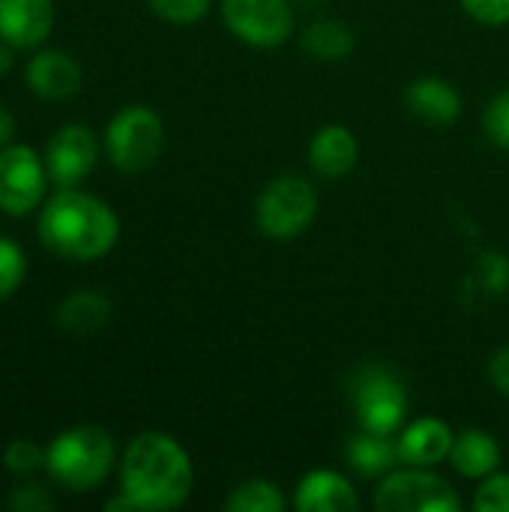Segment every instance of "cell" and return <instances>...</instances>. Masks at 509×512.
<instances>
[{
  "label": "cell",
  "instance_id": "obj_30",
  "mask_svg": "<svg viewBox=\"0 0 509 512\" xmlns=\"http://www.w3.org/2000/svg\"><path fill=\"white\" fill-rule=\"evenodd\" d=\"M489 378H492L495 390L509 399V345L507 348H501V351L492 357V363H489Z\"/></svg>",
  "mask_w": 509,
  "mask_h": 512
},
{
  "label": "cell",
  "instance_id": "obj_16",
  "mask_svg": "<svg viewBox=\"0 0 509 512\" xmlns=\"http://www.w3.org/2000/svg\"><path fill=\"white\" fill-rule=\"evenodd\" d=\"M294 507L300 512H354L360 507V498L342 474L318 468L300 480Z\"/></svg>",
  "mask_w": 509,
  "mask_h": 512
},
{
  "label": "cell",
  "instance_id": "obj_9",
  "mask_svg": "<svg viewBox=\"0 0 509 512\" xmlns=\"http://www.w3.org/2000/svg\"><path fill=\"white\" fill-rule=\"evenodd\" d=\"M222 18L252 48H276L294 30L291 0H222Z\"/></svg>",
  "mask_w": 509,
  "mask_h": 512
},
{
  "label": "cell",
  "instance_id": "obj_24",
  "mask_svg": "<svg viewBox=\"0 0 509 512\" xmlns=\"http://www.w3.org/2000/svg\"><path fill=\"white\" fill-rule=\"evenodd\" d=\"M3 465H6L9 474L27 477V474L39 471L45 465V450L39 444H33L30 438H15L3 450Z\"/></svg>",
  "mask_w": 509,
  "mask_h": 512
},
{
  "label": "cell",
  "instance_id": "obj_8",
  "mask_svg": "<svg viewBox=\"0 0 509 512\" xmlns=\"http://www.w3.org/2000/svg\"><path fill=\"white\" fill-rule=\"evenodd\" d=\"M48 186V171L30 144H9L0 150V210L9 216L33 213Z\"/></svg>",
  "mask_w": 509,
  "mask_h": 512
},
{
  "label": "cell",
  "instance_id": "obj_18",
  "mask_svg": "<svg viewBox=\"0 0 509 512\" xmlns=\"http://www.w3.org/2000/svg\"><path fill=\"white\" fill-rule=\"evenodd\" d=\"M345 456H348V465L366 480H378L402 462L399 447L390 435H378V432H366V429H360L348 441Z\"/></svg>",
  "mask_w": 509,
  "mask_h": 512
},
{
  "label": "cell",
  "instance_id": "obj_12",
  "mask_svg": "<svg viewBox=\"0 0 509 512\" xmlns=\"http://www.w3.org/2000/svg\"><path fill=\"white\" fill-rule=\"evenodd\" d=\"M54 27V0H0V42L15 51L36 48Z\"/></svg>",
  "mask_w": 509,
  "mask_h": 512
},
{
  "label": "cell",
  "instance_id": "obj_25",
  "mask_svg": "<svg viewBox=\"0 0 509 512\" xmlns=\"http://www.w3.org/2000/svg\"><path fill=\"white\" fill-rule=\"evenodd\" d=\"M483 132L501 150H509V90H501L483 111Z\"/></svg>",
  "mask_w": 509,
  "mask_h": 512
},
{
  "label": "cell",
  "instance_id": "obj_7",
  "mask_svg": "<svg viewBox=\"0 0 509 512\" xmlns=\"http://www.w3.org/2000/svg\"><path fill=\"white\" fill-rule=\"evenodd\" d=\"M375 510L381 512H456L462 510L459 492L429 468H402L381 477L375 489Z\"/></svg>",
  "mask_w": 509,
  "mask_h": 512
},
{
  "label": "cell",
  "instance_id": "obj_13",
  "mask_svg": "<svg viewBox=\"0 0 509 512\" xmlns=\"http://www.w3.org/2000/svg\"><path fill=\"white\" fill-rule=\"evenodd\" d=\"M405 105L408 111L426 123V126H435V129H447L459 120L462 114V96L459 90L444 81V78H417L405 87Z\"/></svg>",
  "mask_w": 509,
  "mask_h": 512
},
{
  "label": "cell",
  "instance_id": "obj_10",
  "mask_svg": "<svg viewBox=\"0 0 509 512\" xmlns=\"http://www.w3.org/2000/svg\"><path fill=\"white\" fill-rule=\"evenodd\" d=\"M96 159H99V141L84 123L60 126L45 147L48 180L60 189L78 186L93 171Z\"/></svg>",
  "mask_w": 509,
  "mask_h": 512
},
{
  "label": "cell",
  "instance_id": "obj_2",
  "mask_svg": "<svg viewBox=\"0 0 509 512\" xmlns=\"http://www.w3.org/2000/svg\"><path fill=\"white\" fill-rule=\"evenodd\" d=\"M36 231L48 252L69 261H96L114 249L120 222L102 198L72 186L42 204Z\"/></svg>",
  "mask_w": 509,
  "mask_h": 512
},
{
  "label": "cell",
  "instance_id": "obj_14",
  "mask_svg": "<svg viewBox=\"0 0 509 512\" xmlns=\"http://www.w3.org/2000/svg\"><path fill=\"white\" fill-rule=\"evenodd\" d=\"M360 159L357 135L342 123H327L309 141V165L324 180H342Z\"/></svg>",
  "mask_w": 509,
  "mask_h": 512
},
{
  "label": "cell",
  "instance_id": "obj_32",
  "mask_svg": "<svg viewBox=\"0 0 509 512\" xmlns=\"http://www.w3.org/2000/svg\"><path fill=\"white\" fill-rule=\"evenodd\" d=\"M12 66H15V48H12V45H6V42H0V78H3V75H9V72H12Z\"/></svg>",
  "mask_w": 509,
  "mask_h": 512
},
{
  "label": "cell",
  "instance_id": "obj_3",
  "mask_svg": "<svg viewBox=\"0 0 509 512\" xmlns=\"http://www.w3.org/2000/svg\"><path fill=\"white\" fill-rule=\"evenodd\" d=\"M114 465V441L99 426L60 432L45 450L48 477L66 492H90L105 483Z\"/></svg>",
  "mask_w": 509,
  "mask_h": 512
},
{
  "label": "cell",
  "instance_id": "obj_29",
  "mask_svg": "<svg viewBox=\"0 0 509 512\" xmlns=\"http://www.w3.org/2000/svg\"><path fill=\"white\" fill-rule=\"evenodd\" d=\"M465 6V12L489 27L507 24L509 21V0H459Z\"/></svg>",
  "mask_w": 509,
  "mask_h": 512
},
{
  "label": "cell",
  "instance_id": "obj_1",
  "mask_svg": "<svg viewBox=\"0 0 509 512\" xmlns=\"http://www.w3.org/2000/svg\"><path fill=\"white\" fill-rule=\"evenodd\" d=\"M195 486L189 453L165 432H141L129 441L120 465V492L144 512L186 504Z\"/></svg>",
  "mask_w": 509,
  "mask_h": 512
},
{
  "label": "cell",
  "instance_id": "obj_19",
  "mask_svg": "<svg viewBox=\"0 0 509 512\" xmlns=\"http://www.w3.org/2000/svg\"><path fill=\"white\" fill-rule=\"evenodd\" d=\"M111 312L114 306L102 291L81 288L63 297V303L57 306V324L69 333H93L111 321Z\"/></svg>",
  "mask_w": 509,
  "mask_h": 512
},
{
  "label": "cell",
  "instance_id": "obj_31",
  "mask_svg": "<svg viewBox=\"0 0 509 512\" xmlns=\"http://www.w3.org/2000/svg\"><path fill=\"white\" fill-rule=\"evenodd\" d=\"M12 135H15V117L0 105V150L12 144Z\"/></svg>",
  "mask_w": 509,
  "mask_h": 512
},
{
  "label": "cell",
  "instance_id": "obj_33",
  "mask_svg": "<svg viewBox=\"0 0 509 512\" xmlns=\"http://www.w3.org/2000/svg\"><path fill=\"white\" fill-rule=\"evenodd\" d=\"M300 6H306V9H324L330 0H297Z\"/></svg>",
  "mask_w": 509,
  "mask_h": 512
},
{
  "label": "cell",
  "instance_id": "obj_26",
  "mask_svg": "<svg viewBox=\"0 0 509 512\" xmlns=\"http://www.w3.org/2000/svg\"><path fill=\"white\" fill-rule=\"evenodd\" d=\"M477 512H509V474H489L474 492Z\"/></svg>",
  "mask_w": 509,
  "mask_h": 512
},
{
  "label": "cell",
  "instance_id": "obj_27",
  "mask_svg": "<svg viewBox=\"0 0 509 512\" xmlns=\"http://www.w3.org/2000/svg\"><path fill=\"white\" fill-rule=\"evenodd\" d=\"M150 9L171 21V24H192V21H201L210 9V0H147Z\"/></svg>",
  "mask_w": 509,
  "mask_h": 512
},
{
  "label": "cell",
  "instance_id": "obj_11",
  "mask_svg": "<svg viewBox=\"0 0 509 512\" xmlns=\"http://www.w3.org/2000/svg\"><path fill=\"white\" fill-rule=\"evenodd\" d=\"M24 81L33 96L45 102H63L78 93L81 87V66L75 63L72 54L60 48H45L30 57L24 69Z\"/></svg>",
  "mask_w": 509,
  "mask_h": 512
},
{
  "label": "cell",
  "instance_id": "obj_17",
  "mask_svg": "<svg viewBox=\"0 0 509 512\" xmlns=\"http://www.w3.org/2000/svg\"><path fill=\"white\" fill-rule=\"evenodd\" d=\"M447 462L453 465V471H459L468 480H486L501 465V447L489 432L468 429V432L456 435Z\"/></svg>",
  "mask_w": 509,
  "mask_h": 512
},
{
  "label": "cell",
  "instance_id": "obj_22",
  "mask_svg": "<svg viewBox=\"0 0 509 512\" xmlns=\"http://www.w3.org/2000/svg\"><path fill=\"white\" fill-rule=\"evenodd\" d=\"M285 495L279 492L276 483L270 480H246L234 486V492L225 501L228 512H282L285 510Z\"/></svg>",
  "mask_w": 509,
  "mask_h": 512
},
{
  "label": "cell",
  "instance_id": "obj_5",
  "mask_svg": "<svg viewBox=\"0 0 509 512\" xmlns=\"http://www.w3.org/2000/svg\"><path fill=\"white\" fill-rule=\"evenodd\" d=\"M318 216V192L306 177L282 174L270 180L255 201V225L270 240L300 237Z\"/></svg>",
  "mask_w": 509,
  "mask_h": 512
},
{
  "label": "cell",
  "instance_id": "obj_20",
  "mask_svg": "<svg viewBox=\"0 0 509 512\" xmlns=\"http://www.w3.org/2000/svg\"><path fill=\"white\" fill-rule=\"evenodd\" d=\"M300 45L315 60L339 63L354 51V30L339 18H318L300 33Z\"/></svg>",
  "mask_w": 509,
  "mask_h": 512
},
{
  "label": "cell",
  "instance_id": "obj_15",
  "mask_svg": "<svg viewBox=\"0 0 509 512\" xmlns=\"http://www.w3.org/2000/svg\"><path fill=\"white\" fill-rule=\"evenodd\" d=\"M453 429L438 420V417H420L411 426L402 429L396 447H399V459L402 465H414V468H432L444 459H450L453 450Z\"/></svg>",
  "mask_w": 509,
  "mask_h": 512
},
{
  "label": "cell",
  "instance_id": "obj_4",
  "mask_svg": "<svg viewBox=\"0 0 509 512\" xmlns=\"http://www.w3.org/2000/svg\"><path fill=\"white\" fill-rule=\"evenodd\" d=\"M348 399L360 429L393 435L405 426L411 399L399 372L387 363H363L348 378Z\"/></svg>",
  "mask_w": 509,
  "mask_h": 512
},
{
  "label": "cell",
  "instance_id": "obj_21",
  "mask_svg": "<svg viewBox=\"0 0 509 512\" xmlns=\"http://www.w3.org/2000/svg\"><path fill=\"white\" fill-rule=\"evenodd\" d=\"M465 291L468 297H483V300H498L501 294L509 291V258L486 249L477 255L468 279H465Z\"/></svg>",
  "mask_w": 509,
  "mask_h": 512
},
{
  "label": "cell",
  "instance_id": "obj_6",
  "mask_svg": "<svg viewBox=\"0 0 509 512\" xmlns=\"http://www.w3.org/2000/svg\"><path fill=\"white\" fill-rule=\"evenodd\" d=\"M165 144V126L162 117L147 105H126L120 108L108 129H105V150L117 171L123 174H141L147 171Z\"/></svg>",
  "mask_w": 509,
  "mask_h": 512
},
{
  "label": "cell",
  "instance_id": "obj_28",
  "mask_svg": "<svg viewBox=\"0 0 509 512\" xmlns=\"http://www.w3.org/2000/svg\"><path fill=\"white\" fill-rule=\"evenodd\" d=\"M6 507L15 512H51L54 498L48 495V489H42L36 483H24L6 498Z\"/></svg>",
  "mask_w": 509,
  "mask_h": 512
},
{
  "label": "cell",
  "instance_id": "obj_23",
  "mask_svg": "<svg viewBox=\"0 0 509 512\" xmlns=\"http://www.w3.org/2000/svg\"><path fill=\"white\" fill-rule=\"evenodd\" d=\"M27 276V255L24 249L0 234V303L9 300Z\"/></svg>",
  "mask_w": 509,
  "mask_h": 512
}]
</instances>
